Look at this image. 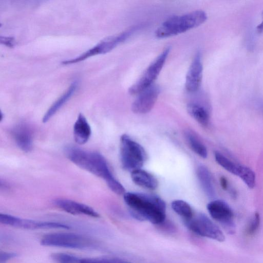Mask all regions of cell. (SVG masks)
<instances>
[{
	"mask_svg": "<svg viewBox=\"0 0 263 263\" xmlns=\"http://www.w3.org/2000/svg\"><path fill=\"white\" fill-rule=\"evenodd\" d=\"M260 222V215L258 213H255L247 226L246 233L249 235L255 233L257 231Z\"/></svg>",
	"mask_w": 263,
	"mask_h": 263,
	"instance_id": "cell-25",
	"label": "cell"
},
{
	"mask_svg": "<svg viewBox=\"0 0 263 263\" xmlns=\"http://www.w3.org/2000/svg\"><path fill=\"white\" fill-rule=\"evenodd\" d=\"M173 210L183 218L184 221L189 220L193 216L192 209L190 205L182 200H175L171 203Z\"/></svg>",
	"mask_w": 263,
	"mask_h": 263,
	"instance_id": "cell-21",
	"label": "cell"
},
{
	"mask_svg": "<svg viewBox=\"0 0 263 263\" xmlns=\"http://www.w3.org/2000/svg\"><path fill=\"white\" fill-rule=\"evenodd\" d=\"M16 256V254L12 252H1L0 254V263H6L10 259Z\"/></svg>",
	"mask_w": 263,
	"mask_h": 263,
	"instance_id": "cell-26",
	"label": "cell"
},
{
	"mask_svg": "<svg viewBox=\"0 0 263 263\" xmlns=\"http://www.w3.org/2000/svg\"><path fill=\"white\" fill-rule=\"evenodd\" d=\"M124 200L132 216L139 221L160 224L165 220L166 204L159 196L150 194L127 192Z\"/></svg>",
	"mask_w": 263,
	"mask_h": 263,
	"instance_id": "cell-1",
	"label": "cell"
},
{
	"mask_svg": "<svg viewBox=\"0 0 263 263\" xmlns=\"http://www.w3.org/2000/svg\"><path fill=\"white\" fill-rule=\"evenodd\" d=\"M77 88V82H73L66 91L48 109L45 114L42 121L47 122L60 108L71 98Z\"/></svg>",
	"mask_w": 263,
	"mask_h": 263,
	"instance_id": "cell-18",
	"label": "cell"
},
{
	"mask_svg": "<svg viewBox=\"0 0 263 263\" xmlns=\"http://www.w3.org/2000/svg\"><path fill=\"white\" fill-rule=\"evenodd\" d=\"M120 158L122 167L132 172L143 165L146 154L140 144L123 134L120 138Z\"/></svg>",
	"mask_w": 263,
	"mask_h": 263,
	"instance_id": "cell-5",
	"label": "cell"
},
{
	"mask_svg": "<svg viewBox=\"0 0 263 263\" xmlns=\"http://www.w3.org/2000/svg\"><path fill=\"white\" fill-rule=\"evenodd\" d=\"M184 223L190 231L197 235L220 242L224 240V235L220 229L203 213H198Z\"/></svg>",
	"mask_w": 263,
	"mask_h": 263,
	"instance_id": "cell-7",
	"label": "cell"
},
{
	"mask_svg": "<svg viewBox=\"0 0 263 263\" xmlns=\"http://www.w3.org/2000/svg\"><path fill=\"white\" fill-rule=\"evenodd\" d=\"M131 178L136 185L143 188L154 190L158 187V182L157 179L141 168L131 172Z\"/></svg>",
	"mask_w": 263,
	"mask_h": 263,
	"instance_id": "cell-16",
	"label": "cell"
},
{
	"mask_svg": "<svg viewBox=\"0 0 263 263\" xmlns=\"http://www.w3.org/2000/svg\"><path fill=\"white\" fill-rule=\"evenodd\" d=\"M214 157L219 165L228 172L237 176L239 164H235L219 152H215Z\"/></svg>",
	"mask_w": 263,
	"mask_h": 263,
	"instance_id": "cell-24",
	"label": "cell"
},
{
	"mask_svg": "<svg viewBox=\"0 0 263 263\" xmlns=\"http://www.w3.org/2000/svg\"><path fill=\"white\" fill-rule=\"evenodd\" d=\"M159 92L158 86L153 84L141 92L132 104V111L138 114L148 112L154 107Z\"/></svg>",
	"mask_w": 263,
	"mask_h": 263,
	"instance_id": "cell-11",
	"label": "cell"
},
{
	"mask_svg": "<svg viewBox=\"0 0 263 263\" xmlns=\"http://www.w3.org/2000/svg\"><path fill=\"white\" fill-rule=\"evenodd\" d=\"M189 114L200 124L207 126L210 122V112L204 106L195 103H190L187 105Z\"/></svg>",
	"mask_w": 263,
	"mask_h": 263,
	"instance_id": "cell-19",
	"label": "cell"
},
{
	"mask_svg": "<svg viewBox=\"0 0 263 263\" xmlns=\"http://www.w3.org/2000/svg\"><path fill=\"white\" fill-rule=\"evenodd\" d=\"M0 222L5 225L28 230L53 229L68 230L70 228L69 226L60 222L23 219L5 213L0 214Z\"/></svg>",
	"mask_w": 263,
	"mask_h": 263,
	"instance_id": "cell-9",
	"label": "cell"
},
{
	"mask_svg": "<svg viewBox=\"0 0 263 263\" xmlns=\"http://www.w3.org/2000/svg\"><path fill=\"white\" fill-rule=\"evenodd\" d=\"M118 258H81L72 255L71 263H128Z\"/></svg>",
	"mask_w": 263,
	"mask_h": 263,
	"instance_id": "cell-23",
	"label": "cell"
},
{
	"mask_svg": "<svg viewBox=\"0 0 263 263\" xmlns=\"http://www.w3.org/2000/svg\"><path fill=\"white\" fill-rule=\"evenodd\" d=\"M44 246L73 249H90L97 248V242L87 236L71 233H53L45 235L41 240Z\"/></svg>",
	"mask_w": 263,
	"mask_h": 263,
	"instance_id": "cell-4",
	"label": "cell"
},
{
	"mask_svg": "<svg viewBox=\"0 0 263 263\" xmlns=\"http://www.w3.org/2000/svg\"><path fill=\"white\" fill-rule=\"evenodd\" d=\"M206 208L213 219L230 231H232L234 227V213L227 202L221 200H214L208 204Z\"/></svg>",
	"mask_w": 263,
	"mask_h": 263,
	"instance_id": "cell-10",
	"label": "cell"
},
{
	"mask_svg": "<svg viewBox=\"0 0 263 263\" xmlns=\"http://www.w3.org/2000/svg\"><path fill=\"white\" fill-rule=\"evenodd\" d=\"M184 136L187 144L195 153L203 158L207 157L206 147L195 134L190 131H186L184 133Z\"/></svg>",
	"mask_w": 263,
	"mask_h": 263,
	"instance_id": "cell-20",
	"label": "cell"
},
{
	"mask_svg": "<svg viewBox=\"0 0 263 263\" xmlns=\"http://www.w3.org/2000/svg\"><path fill=\"white\" fill-rule=\"evenodd\" d=\"M91 134L89 124L85 116L80 114L73 125V136L76 142L80 145L86 143Z\"/></svg>",
	"mask_w": 263,
	"mask_h": 263,
	"instance_id": "cell-15",
	"label": "cell"
},
{
	"mask_svg": "<svg viewBox=\"0 0 263 263\" xmlns=\"http://www.w3.org/2000/svg\"><path fill=\"white\" fill-rule=\"evenodd\" d=\"M220 186H221V188L223 190L226 191L229 189V182H228L227 179L225 177L221 176L220 178Z\"/></svg>",
	"mask_w": 263,
	"mask_h": 263,
	"instance_id": "cell-28",
	"label": "cell"
},
{
	"mask_svg": "<svg viewBox=\"0 0 263 263\" xmlns=\"http://www.w3.org/2000/svg\"><path fill=\"white\" fill-rule=\"evenodd\" d=\"M196 173L199 184L205 194L209 198L214 197L216 192L210 171L206 166L200 165Z\"/></svg>",
	"mask_w": 263,
	"mask_h": 263,
	"instance_id": "cell-17",
	"label": "cell"
},
{
	"mask_svg": "<svg viewBox=\"0 0 263 263\" xmlns=\"http://www.w3.org/2000/svg\"><path fill=\"white\" fill-rule=\"evenodd\" d=\"M137 30V28L135 26L120 34L106 37L81 55L74 59L64 61L62 62V64L67 65L76 63L93 55L107 53L126 41Z\"/></svg>",
	"mask_w": 263,
	"mask_h": 263,
	"instance_id": "cell-6",
	"label": "cell"
},
{
	"mask_svg": "<svg viewBox=\"0 0 263 263\" xmlns=\"http://www.w3.org/2000/svg\"><path fill=\"white\" fill-rule=\"evenodd\" d=\"M262 18H263V13H262ZM262 22H263V20H262Z\"/></svg>",
	"mask_w": 263,
	"mask_h": 263,
	"instance_id": "cell-29",
	"label": "cell"
},
{
	"mask_svg": "<svg viewBox=\"0 0 263 263\" xmlns=\"http://www.w3.org/2000/svg\"><path fill=\"white\" fill-rule=\"evenodd\" d=\"M64 153L72 163L104 179L107 185L116 179L110 171L105 158L99 153L71 145L65 147Z\"/></svg>",
	"mask_w": 263,
	"mask_h": 263,
	"instance_id": "cell-2",
	"label": "cell"
},
{
	"mask_svg": "<svg viewBox=\"0 0 263 263\" xmlns=\"http://www.w3.org/2000/svg\"><path fill=\"white\" fill-rule=\"evenodd\" d=\"M1 42L7 46L12 47L14 45V40L13 37L1 36Z\"/></svg>",
	"mask_w": 263,
	"mask_h": 263,
	"instance_id": "cell-27",
	"label": "cell"
},
{
	"mask_svg": "<svg viewBox=\"0 0 263 263\" xmlns=\"http://www.w3.org/2000/svg\"><path fill=\"white\" fill-rule=\"evenodd\" d=\"M11 134L17 146L23 151L28 152L33 147V134L30 127L20 123L11 130Z\"/></svg>",
	"mask_w": 263,
	"mask_h": 263,
	"instance_id": "cell-14",
	"label": "cell"
},
{
	"mask_svg": "<svg viewBox=\"0 0 263 263\" xmlns=\"http://www.w3.org/2000/svg\"><path fill=\"white\" fill-rule=\"evenodd\" d=\"M170 51V47L165 48L150 64L139 80L129 88L130 94L140 93L153 85L164 65Z\"/></svg>",
	"mask_w": 263,
	"mask_h": 263,
	"instance_id": "cell-8",
	"label": "cell"
},
{
	"mask_svg": "<svg viewBox=\"0 0 263 263\" xmlns=\"http://www.w3.org/2000/svg\"><path fill=\"white\" fill-rule=\"evenodd\" d=\"M237 176L249 189H253L255 187L256 184L255 174L248 166L239 165Z\"/></svg>",
	"mask_w": 263,
	"mask_h": 263,
	"instance_id": "cell-22",
	"label": "cell"
},
{
	"mask_svg": "<svg viewBox=\"0 0 263 263\" xmlns=\"http://www.w3.org/2000/svg\"><path fill=\"white\" fill-rule=\"evenodd\" d=\"M54 204L59 209L72 215H84L95 218L100 216L91 207L70 199H57L54 200Z\"/></svg>",
	"mask_w": 263,
	"mask_h": 263,
	"instance_id": "cell-12",
	"label": "cell"
},
{
	"mask_svg": "<svg viewBox=\"0 0 263 263\" xmlns=\"http://www.w3.org/2000/svg\"><path fill=\"white\" fill-rule=\"evenodd\" d=\"M203 66L201 55L197 53L187 71L185 79L186 89L190 92L198 90L200 87L202 77Z\"/></svg>",
	"mask_w": 263,
	"mask_h": 263,
	"instance_id": "cell-13",
	"label": "cell"
},
{
	"mask_svg": "<svg viewBox=\"0 0 263 263\" xmlns=\"http://www.w3.org/2000/svg\"><path fill=\"white\" fill-rule=\"evenodd\" d=\"M206 19V13L202 10L174 16L164 22L157 29L155 36L159 39H163L176 35L199 26Z\"/></svg>",
	"mask_w": 263,
	"mask_h": 263,
	"instance_id": "cell-3",
	"label": "cell"
}]
</instances>
